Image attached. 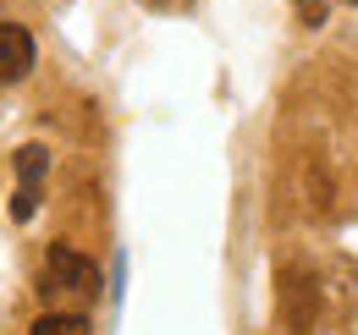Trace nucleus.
<instances>
[{
    "label": "nucleus",
    "mask_w": 358,
    "mask_h": 335,
    "mask_svg": "<svg viewBox=\"0 0 358 335\" xmlns=\"http://www.w3.org/2000/svg\"><path fill=\"white\" fill-rule=\"evenodd\" d=\"M28 335H89V319H83V313H72V308H50Z\"/></svg>",
    "instance_id": "5"
},
{
    "label": "nucleus",
    "mask_w": 358,
    "mask_h": 335,
    "mask_svg": "<svg viewBox=\"0 0 358 335\" xmlns=\"http://www.w3.org/2000/svg\"><path fill=\"white\" fill-rule=\"evenodd\" d=\"M39 61V44L22 22H0V88L6 83H22Z\"/></svg>",
    "instance_id": "3"
},
{
    "label": "nucleus",
    "mask_w": 358,
    "mask_h": 335,
    "mask_svg": "<svg viewBox=\"0 0 358 335\" xmlns=\"http://www.w3.org/2000/svg\"><path fill=\"white\" fill-rule=\"evenodd\" d=\"M320 319V286L309 269H281V325L292 335H309Z\"/></svg>",
    "instance_id": "2"
},
{
    "label": "nucleus",
    "mask_w": 358,
    "mask_h": 335,
    "mask_svg": "<svg viewBox=\"0 0 358 335\" xmlns=\"http://www.w3.org/2000/svg\"><path fill=\"white\" fill-rule=\"evenodd\" d=\"M298 11H303V22H309V28H320V17H325V6H320V0H298Z\"/></svg>",
    "instance_id": "8"
},
{
    "label": "nucleus",
    "mask_w": 358,
    "mask_h": 335,
    "mask_svg": "<svg viewBox=\"0 0 358 335\" xmlns=\"http://www.w3.org/2000/svg\"><path fill=\"white\" fill-rule=\"evenodd\" d=\"M39 292H45L50 302H72V313H78V308H89L94 297H99V264L83 258L78 248H66V242H55V248L45 253Z\"/></svg>",
    "instance_id": "1"
},
{
    "label": "nucleus",
    "mask_w": 358,
    "mask_h": 335,
    "mask_svg": "<svg viewBox=\"0 0 358 335\" xmlns=\"http://www.w3.org/2000/svg\"><path fill=\"white\" fill-rule=\"evenodd\" d=\"M138 6H149V11H160V17H182V11H193V0H138Z\"/></svg>",
    "instance_id": "7"
},
{
    "label": "nucleus",
    "mask_w": 358,
    "mask_h": 335,
    "mask_svg": "<svg viewBox=\"0 0 358 335\" xmlns=\"http://www.w3.org/2000/svg\"><path fill=\"white\" fill-rule=\"evenodd\" d=\"M50 170V149L45 143H28V149H17V187H39Z\"/></svg>",
    "instance_id": "4"
},
{
    "label": "nucleus",
    "mask_w": 358,
    "mask_h": 335,
    "mask_svg": "<svg viewBox=\"0 0 358 335\" xmlns=\"http://www.w3.org/2000/svg\"><path fill=\"white\" fill-rule=\"evenodd\" d=\"M39 214V187H17L11 193V220H34Z\"/></svg>",
    "instance_id": "6"
}]
</instances>
